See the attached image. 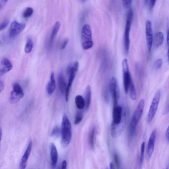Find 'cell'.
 Masks as SVG:
<instances>
[{"instance_id": "cell-1", "label": "cell", "mask_w": 169, "mask_h": 169, "mask_svg": "<svg viewBox=\"0 0 169 169\" xmlns=\"http://www.w3.org/2000/svg\"><path fill=\"white\" fill-rule=\"evenodd\" d=\"M61 134L62 135L61 144L64 148L68 146L70 143L72 137V128L70 121L65 114L63 116Z\"/></svg>"}, {"instance_id": "cell-2", "label": "cell", "mask_w": 169, "mask_h": 169, "mask_svg": "<svg viewBox=\"0 0 169 169\" xmlns=\"http://www.w3.org/2000/svg\"><path fill=\"white\" fill-rule=\"evenodd\" d=\"M82 46L84 50L91 48L94 46L91 29L88 24L84 25L81 31Z\"/></svg>"}, {"instance_id": "cell-3", "label": "cell", "mask_w": 169, "mask_h": 169, "mask_svg": "<svg viewBox=\"0 0 169 169\" xmlns=\"http://www.w3.org/2000/svg\"><path fill=\"white\" fill-rule=\"evenodd\" d=\"M112 126H118L126 125V110L121 106L118 105L113 107Z\"/></svg>"}, {"instance_id": "cell-4", "label": "cell", "mask_w": 169, "mask_h": 169, "mask_svg": "<svg viewBox=\"0 0 169 169\" xmlns=\"http://www.w3.org/2000/svg\"><path fill=\"white\" fill-rule=\"evenodd\" d=\"M133 13L132 9L130 8L128 11L124 34V42L125 52L127 54L129 52L130 46V34L133 19Z\"/></svg>"}, {"instance_id": "cell-5", "label": "cell", "mask_w": 169, "mask_h": 169, "mask_svg": "<svg viewBox=\"0 0 169 169\" xmlns=\"http://www.w3.org/2000/svg\"><path fill=\"white\" fill-rule=\"evenodd\" d=\"M161 93L160 90H158L154 95L150 107L147 115V121L148 124H150L153 120L158 110Z\"/></svg>"}, {"instance_id": "cell-6", "label": "cell", "mask_w": 169, "mask_h": 169, "mask_svg": "<svg viewBox=\"0 0 169 169\" xmlns=\"http://www.w3.org/2000/svg\"><path fill=\"white\" fill-rule=\"evenodd\" d=\"M111 94L112 98L113 107L118 105V102L120 97V91L118 81L117 78L113 77L110 84Z\"/></svg>"}, {"instance_id": "cell-7", "label": "cell", "mask_w": 169, "mask_h": 169, "mask_svg": "<svg viewBox=\"0 0 169 169\" xmlns=\"http://www.w3.org/2000/svg\"><path fill=\"white\" fill-rule=\"evenodd\" d=\"M24 94L21 86L17 83L13 85V90L10 94L9 101L12 104L18 103L24 97Z\"/></svg>"}, {"instance_id": "cell-8", "label": "cell", "mask_w": 169, "mask_h": 169, "mask_svg": "<svg viewBox=\"0 0 169 169\" xmlns=\"http://www.w3.org/2000/svg\"><path fill=\"white\" fill-rule=\"evenodd\" d=\"M122 64L123 71L124 88L125 93L127 94L129 91L130 84L132 79L129 71L127 59H124Z\"/></svg>"}, {"instance_id": "cell-9", "label": "cell", "mask_w": 169, "mask_h": 169, "mask_svg": "<svg viewBox=\"0 0 169 169\" xmlns=\"http://www.w3.org/2000/svg\"><path fill=\"white\" fill-rule=\"evenodd\" d=\"M146 35L148 51H151L153 44V32L152 24L149 20H148L146 24Z\"/></svg>"}, {"instance_id": "cell-10", "label": "cell", "mask_w": 169, "mask_h": 169, "mask_svg": "<svg viewBox=\"0 0 169 169\" xmlns=\"http://www.w3.org/2000/svg\"><path fill=\"white\" fill-rule=\"evenodd\" d=\"M157 135V130H154L149 139L147 146V155L148 159H150L154 152L156 140Z\"/></svg>"}, {"instance_id": "cell-11", "label": "cell", "mask_w": 169, "mask_h": 169, "mask_svg": "<svg viewBox=\"0 0 169 169\" xmlns=\"http://www.w3.org/2000/svg\"><path fill=\"white\" fill-rule=\"evenodd\" d=\"M25 25L14 21L12 23L9 30V36L11 37H15L21 33L24 30Z\"/></svg>"}, {"instance_id": "cell-12", "label": "cell", "mask_w": 169, "mask_h": 169, "mask_svg": "<svg viewBox=\"0 0 169 169\" xmlns=\"http://www.w3.org/2000/svg\"><path fill=\"white\" fill-rule=\"evenodd\" d=\"M145 106V101L144 99H142L139 101L138 105L134 111L132 117L133 119L139 123L141 120Z\"/></svg>"}, {"instance_id": "cell-13", "label": "cell", "mask_w": 169, "mask_h": 169, "mask_svg": "<svg viewBox=\"0 0 169 169\" xmlns=\"http://www.w3.org/2000/svg\"><path fill=\"white\" fill-rule=\"evenodd\" d=\"M33 146V142L31 141L29 142L27 149L25 150L24 155H23L20 164V168L24 169L26 168L29 156L30 155Z\"/></svg>"}, {"instance_id": "cell-14", "label": "cell", "mask_w": 169, "mask_h": 169, "mask_svg": "<svg viewBox=\"0 0 169 169\" xmlns=\"http://www.w3.org/2000/svg\"><path fill=\"white\" fill-rule=\"evenodd\" d=\"M50 152L51 164L52 168H55L56 167L58 159V154L56 146L53 143L50 145Z\"/></svg>"}, {"instance_id": "cell-15", "label": "cell", "mask_w": 169, "mask_h": 169, "mask_svg": "<svg viewBox=\"0 0 169 169\" xmlns=\"http://www.w3.org/2000/svg\"><path fill=\"white\" fill-rule=\"evenodd\" d=\"M13 66L10 61L4 58L1 61L0 66V75H4L10 71L13 68Z\"/></svg>"}, {"instance_id": "cell-16", "label": "cell", "mask_w": 169, "mask_h": 169, "mask_svg": "<svg viewBox=\"0 0 169 169\" xmlns=\"http://www.w3.org/2000/svg\"><path fill=\"white\" fill-rule=\"evenodd\" d=\"M56 88V82L55 80L54 74L53 72L51 73L50 80L49 82L47 87V91L48 94L51 95L53 94Z\"/></svg>"}, {"instance_id": "cell-17", "label": "cell", "mask_w": 169, "mask_h": 169, "mask_svg": "<svg viewBox=\"0 0 169 169\" xmlns=\"http://www.w3.org/2000/svg\"><path fill=\"white\" fill-rule=\"evenodd\" d=\"M153 39V44L154 47L157 48L162 45L164 42V35L161 32H157L154 36Z\"/></svg>"}, {"instance_id": "cell-18", "label": "cell", "mask_w": 169, "mask_h": 169, "mask_svg": "<svg viewBox=\"0 0 169 169\" xmlns=\"http://www.w3.org/2000/svg\"><path fill=\"white\" fill-rule=\"evenodd\" d=\"M75 73L71 72H69V79L68 82V85L66 86V101L67 102L68 101L70 90L71 89V87L72 84L73 82L74 79L75 77Z\"/></svg>"}, {"instance_id": "cell-19", "label": "cell", "mask_w": 169, "mask_h": 169, "mask_svg": "<svg viewBox=\"0 0 169 169\" xmlns=\"http://www.w3.org/2000/svg\"><path fill=\"white\" fill-rule=\"evenodd\" d=\"M60 25V23L59 21L56 22L54 25L49 41L50 45V46L53 44L54 39L59 31Z\"/></svg>"}, {"instance_id": "cell-20", "label": "cell", "mask_w": 169, "mask_h": 169, "mask_svg": "<svg viewBox=\"0 0 169 169\" xmlns=\"http://www.w3.org/2000/svg\"><path fill=\"white\" fill-rule=\"evenodd\" d=\"M92 91L91 87L88 85L87 87L85 97V107L86 110L89 109L91 103Z\"/></svg>"}, {"instance_id": "cell-21", "label": "cell", "mask_w": 169, "mask_h": 169, "mask_svg": "<svg viewBox=\"0 0 169 169\" xmlns=\"http://www.w3.org/2000/svg\"><path fill=\"white\" fill-rule=\"evenodd\" d=\"M58 82L60 91L62 94H63L66 92L67 86L65 78L62 73H60L58 76Z\"/></svg>"}, {"instance_id": "cell-22", "label": "cell", "mask_w": 169, "mask_h": 169, "mask_svg": "<svg viewBox=\"0 0 169 169\" xmlns=\"http://www.w3.org/2000/svg\"><path fill=\"white\" fill-rule=\"evenodd\" d=\"M138 123L133 118H131L129 128V134L130 138L133 139L136 132L137 126Z\"/></svg>"}, {"instance_id": "cell-23", "label": "cell", "mask_w": 169, "mask_h": 169, "mask_svg": "<svg viewBox=\"0 0 169 169\" xmlns=\"http://www.w3.org/2000/svg\"><path fill=\"white\" fill-rule=\"evenodd\" d=\"M76 106L78 109L81 110L85 107V101L82 96L77 95L75 98Z\"/></svg>"}, {"instance_id": "cell-24", "label": "cell", "mask_w": 169, "mask_h": 169, "mask_svg": "<svg viewBox=\"0 0 169 169\" xmlns=\"http://www.w3.org/2000/svg\"><path fill=\"white\" fill-rule=\"evenodd\" d=\"M95 128L93 127L90 132L89 136V142L90 147L94 149L95 146Z\"/></svg>"}, {"instance_id": "cell-25", "label": "cell", "mask_w": 169, "mask_h": 169, "mask_svg": "<svg viewBox=\"0 0 169 169\" xmlns=\"http://www.w3.org/2000/svg\"><path fill=\"white\" fill-rule=\"evenodd\" d=\"M129 90L130 91V96L131 99L133 100H135L137 97L136 89L132 80L131 81L130 84Z\"/></svg>"}, {"instance_id": "cell-26", "label": "cell", "mask_w": 169, "mask_h": 169, "mask_svg": "<svg viewBox=\"0 0 169 169\" xmlns=\"http://www.w3.org/2000/svg\"><path fill=\"white\" fill-rule=\"evenodd\" d=\"M145 149V143L143 142L141 145V154L139 159V164L140 167H141L143 163Z\"/></svg>"}, {"instance_id": "cell-27", "label": "cell", "mask_w": 169, "mask_h": 169, "mask_svg": "<svg viewBox=\"0 0 169 169\" xmlns=\"http://www.w3.org/2000/svg\"><path fill=\"white\" fill-rule=\"evenodd\" d=\"M33 47V43L32 40L30 38L27 39L25 47V51L26 53H30Z\"/></svg>"}, {"instance_id": "cell-28", "label": "cell", "mask_w": 169, "mask_h": 169, "mask_svg": "<svg viewBox=\"0 0 169 169\" xmlns=\"http://www.w3.org/2000/svg\"><path fill=\"white\" fill-rule=\"evenodd\" d=\"M79 64L77 61H75L70 66L68 67V73L71 72H73L76 73L77 71Z\"/></svg>"}, {"instance_id": "cell-29", "label": "cell", "mask_w": 169, "mask_h": 169, "mask_svg": "<svg viewBox=\"0 0 169 169\" xmlns=\"http://www.w3.org/2000/svg\"><path fill=\"white\" fill-rule=\"evenodd\" d=\"M34 12L33 9L31 7H28L24 11L23 16L25 18H27L30 17Z\"/></svg>"}, {"instance_id": "cell-30", "label": "cell", "mask_w": 169, "mask_h": 169, "mask_svg": "<svg viewBox=\"0 0 169 169\" xmlns=\"http://www.w3.org/2000/svg\"><path fill=\"white\" fill-rule=\"evenodd\" d=\"M83 118V113L81 112H78L76 116L74 124L75 125L79 124L81 121H82Z\"/></svg>"}, {"instance_id": "cell-31", "label": "cell", "mask_w": 169, "mask_h": 169, "mask_svg": "<svg viewBox=\"0 0 169 169\" xmlns=\"http://www.w3.org/2000/svg\"><path fill=\"white\" fill-rule=\"evenodd\" d=\"M113 160L115 165L117 168H120V159L117 153H114L113 155Z\"/></svg>"}, {"instance_id": "cell-32", "label": "cell", "mask_w": 169, "mask_h": 169, "mask_svg": "<svg viewBox=\"0 0 169 169\" xmlns=\"http://www.w3.org/2000/svg\"><path fill=\"white\" fill-rule=\"evenodd\" d=\"M60 133V128L58 127H55L52 131L51 135L52 136L57 137L59 135Z\"/></svg>"}, {"instance_id": "cell-33", "label": "cell", "mask_w": 169, "mask_h": 169, "mask_svg": "<svg viewBox=\"0 0 169 169\" xmlns=\"http://www.w3.org/2000/svg\"><path fill=\"white\" fill-rule=\"evenodd\" d=\"M163 61L162 59H159L156 60L155 63V68L157 70L161 68L162 65Z\"/></svg>"}, {"instance_id": "cell-34", "label": "cell", "mask_w": 169, "mask_h": 169, "mask_svg": "<svg viewBox=\"0 0 169 169\" xmlns=\"http://www.w3.org/2000/svg\"><path fill=\"white\" fill-rule=\"evenodd\" d=\"M133 0H122V3L124 7L125 8H129L132 4Z\"/></svg>"}, {"instance_id": "cell-35", "label": "cell", "mask_w": 169, "mask_h": 169, "mask_svg": "<svg viewBox=\"0 0 169 169\" xmlns=\"http://www.w3.org/2000/svg\"><path fill=\"white\" fill-rule=\"evenodd\" d=\"M9 22L8 20H7L3 22H2L0 24V31L4 30V29L7 27Z\"/></svg>"}, {"instance_id": "cell-36", "label": "cell", "mask_w": 169, "mask_h": 169, "mask_svg": "<svg viewBox=\"0 0 169 169\" xmlns=\"http://www.w3.org/2000/svg\"><path fill=\"white\" fill-rule=\"evenodd\" d=\"M69 39H66L65 40H64L63 44L61 47V49L62 50H63L66 48L67 45L68 44V43L69 42Z\"/></svg>"}, {"instance_id": "cell-37", "label": "cell", "mask_w": 169, "mask_h": 169, "mask_svg": "<svg viewBox=\"0 0 169 169\" xmlns=\"http://www.w3.org/2000/svg\"><path fill=\"white\" fill-rule=\"evenodd\" d=\"M157 0H150L149 2V7L151 9H152L156 4Z\"/></svg>"}, {"instance_id": "cell-38", "label": "cell", "mask_w": 169, "mask_h": 169, "mask_svg": "<svg viewBox=\"0 0 169 169\" xmlns=\"http://www.w3.org/2000/svg\"><path fill=\"white\" fill-rule=\"evenodd\" d=\"M8 0H0V9L3 7L7 4Z\"/></svg>"}, {"instance_id": "cell-39", "label": "cell", "mask_w": 169, "mask_h": 169, "mask_svg": "<svg viewBox=\"0 0 169 169\" xmlns=\"http://www.w3.org/2000/svg\"><path fill=\"white\" fill-rule=\"evenodd\" d=\"M67 168V162L66 160H64L63 161L61 168L62 169H66Z\"/></svg>"}, {"instance_id": "cell-40", "label": "cell", "mask_w": 169, "mask_h": 169, "mask_svg": "<svg viewBox=\"0 0 169 169\" xmlns=\"http://www.w3.org/2000/svg\"><path fill=\"white\" fill-rule=\"evenodd\" d=\"M169 127H168L167 129L166 130L165 133V137L166 140L168 142H169Z\"/></svg>"}, {"instance_id": "cell-41", "label": "cell", "mask_w": 169, "mask_h": 169, "mask_svg": "<svg viewBox=\"0 0 169 169\" xmlns=\"http://www.w3.org/2000/svg\"><path fill=\"white\" fill-rule=\"evenodd\" d=\"M4 89V85L2 82L0 81V93H1Z\"/></svg>"}, {"instance_id": "cell-42", "label": "cell", "mask_w": 169, "mask_h": 169, "mask_svg": "<svg viewBox=\"0 0 169 169\" xmlns=\"http://www.w3.org/2000/svg\"><path fill=\"white\" fill-rule=\"evenodd\" d=\"M110 168V169H115L114 165V163L112 162H110L109 165Z\"/></svg>"}, {"instance_id": "cell-43", "label": "cell", "mask_w": 169, "mask_h": 169, "mask_svg": "<svg viewBox=\"0 0 169 169\" xmlns=\"http://www.w3.org/2000/svg\"><path fill=\"white\" fill-rule=\"evenodd\" d=\"M2 136V130L1 129V128L0 127V144H1Z\"/></svg>"}, {"instance_id": "cell-44", "label": "cell", "mask_w": 169, "mask_h": 169, "mask_svg": "<svg viewBox=\"0 0 169 169\" xmlns=\"http://www.w3.org/2000/svg\"><path fill=\"white\" fill-rule=\"evenodd\" d=\"M167 45L168 46L169 45V31H168L167 33Z\"/></svg>"}, {"instance_id": "cell-45", "label": "cell", "mask_w": 169, "mask_h": 169, "mask_svg": "<svg viewBox=\"0 0 169 169\" xmlns=\"http://www.w3.org/2000/svg\"><path fill=\"white\" fill-rule=\"evenodd\" d=\"M0 43H1V41H0Z\"/></svg>"}]
</instances>
